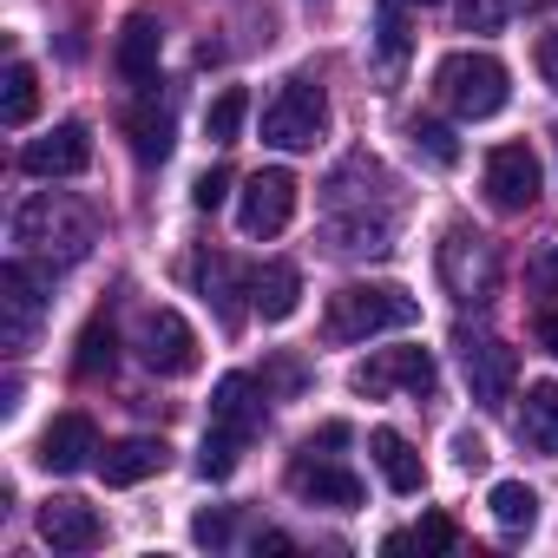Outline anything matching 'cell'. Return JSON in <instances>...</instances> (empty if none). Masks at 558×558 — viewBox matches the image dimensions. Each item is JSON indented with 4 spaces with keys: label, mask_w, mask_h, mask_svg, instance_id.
<instances>
[{
    "label": "cell",
    "mask_w": 558,
    "mask_h": 558,
    "mask_svg": "<svg viewBox=\"0 0 558 558\" xmlns=\"http://www.w3.org/2000/svg\"><path fill=\"white\" fill-rule=\"evenodd\" d=\"M14 243L27 256H53V263H80L93 243H99V217L93 204L66 197V191H34L21 210H14Z\"/></svg>",
    "instance_id": "cell-1"
},
{
    "label": "cell",
    "mask_w": 558,
    "mask_h": 558,
    "mask_svg": "<svg viewBox=\"0 0 558 558\" xmlns=\"http://www.w3.org/2000/svg\"><path fill=\"white\" fill-rule=\"evenodd\" d=\"M414 323H421V303L401 283H349L323 310V336L329 342H368L381 329H414Z\"/></svg>",
    "instance_id": "cell-2"
},
{
    "label": "cell",
    "mask_w": 558,
    "mask_h": 558,
    "mask_svg": "<svg viewBox=\"0 0 558 558\" xmlns=\"http://www.w3.org/2000/svg\"><path fill=\"white\" fill-rule=\"evenodd\" d=\"M434 93H440V106H447L453 119H493V112H506V99H512L506 66H499L493 53H447V60L434 66Z\"/></svg>",
    "instance_id": "cell-3"
},
{
    "label": "cell",
    "mask_w": 558,
    "mask_h": 558,
    "mask_svg": "<svg viewBox=\"0 0 558 558\" xmlns=\"http://www.w3.org/2000/svg\"><path fill=\"white\" fill-rule=\"evenodd\" d=\"M323 132H329V93L316 80H290L263 106V145L276 151H310Z\"/></svg>",
    "instance_id": "cell-4"
},
{
    "label": "cell",
    "mask_w": 558,
    "mask_h": 558,
    "mask_svg": "<svg viewBox=\"0 0 558 558\" xmlns=\"http://www.w3.org/2000/svg\"><path fill=\"white\" fill-rule=\"evenodd\" d=\"M440 283L453 290V303H493V290H499V250L480 230L453 223L440 236Z\"/></svg>",
    "instance_id": "cell-5"
},
{
    "label": "cell",
    "mask_w": 558,
    "mask_h": 558,
    "mask_svg": "<svg viewBox=\"0 0 558 558\" xmlns=\"http://www.w3.org/2000/svg\"><path fill=\"white\" fill-rule=\"evenodd\" d=\"M296 178L283 171V165H269V171H250L243 178V197H236V230L243 236H283L290 230V217H296Z\"/></svg>",
    "instance_id": "cell-6"
},
{
    "label": "cell",
    "mask_w": 558,
    "mask_h": 558,
    "mask_svg": "<svg viewBox=\"0 0 558 558\" xmlns=\"http://www.w3.org/2000/svg\"><path fill=\"white\" fill-rule=\"evenodd\" d=\"M434 381H440V368H434L427 349H381V355H368V362L349 375V388L368 395V401H388V395H434Z\"/></svg>",
    "instance_id": "cell-7"
},
{
    "label": "cell",
    "mask_w": 558,
    "mask_h": 558,
    "mask_svg": "<svg viewBox=\"0 0 558 558\" xmlns=\"http://www.w3.org/2000/svg\"><path fill=\"white\" fill-rule=\"evenodd\" d=\"M132 349H138V362H145L151 375H165V381H178V375L197 368V329H191L178 310H145Z\"/></svg>",
    "instance_id": "cell-8"
},
{
    "label": "cell",
    "mask_w": 558,
    "mask_h": 558,
    "mask_svg": "<svg viewBox=\"0 0 558 558\" xmlns=\"http://www.w3.org/2000/svg\"><path fill=\"white\" fill-rule=\"evenodd\" d=\"M460 368H466V395L486 414H499L512 401V388H519V355L499 336H460Z\"/></svg>",
    "instance_id": "cell-9"
},
{
    "label": "cell",
    "mask_w": 558,
    "mask_h": 558,
    "mask_svg": "<svg viewBox=\"0 0 558 558\" xmlns=\"http://www.w3.org/2000/svg\"><path fill=\"white\" fill-rule=\"evenodd\" d=\"M47 316V290H40V276L27 263H0V342H8V355H21L34 342Z\"/></svg>",
    "instance_id": "cell-10"
},
{
    "label": "cell",
    "mask_w": 558,
    "mask_h": 558,
    "mask_svg": "<svg viewBox=\"0 0 558 558\" xmlns=\"http://www.w3.org/2000/svg\"><path fill=\"white\" fill-rule=\"evenodd\" d=\"M93 165V132L80 125V119H66V125H53L47 138H27L21 145V171L27 178H80Z\"/></svg>",
    "instance_id": "cell-11"
},
{
    "label": "cell",
    "mask_w": 558,
    "mask_h": 558,
    "mask_svg": "<svg viewBox=\"0 0 558 558\" xmlns=\"http://www.w3.org/2000/svg\"><path fill=\"white\" fill-rule=\"evenodd\" d=\"M290 486H296V499H310V506H336V512H355V506H362V480H355L342 460H316V447H303V453L290 460Z\"/></svg>",
    "instance_id": "cell-12"
},
{
    "label": "cell",
    "mask_w": 558,
    "mask_h": 558,
    "mask_svg": "<svg viewBox=\"0 0 558 558\" xmlns=\"http://www.w3.org/2000/svg\"><path fill=\"white\" fill-rule=\"evenodd\" d=\"M191 276H197V290L204 303L217 310L223 329H243V296H250V269H236L223 250H197L191 256Z\"/></svg>",
    "instance_id": "cell-13"
},
{
    "label": "cell",
    "mask_w": 558,
    "mask_h": 558,
    "mask_svg": "<svg viewBox=\"0 0 558 558\" xmlns=\"http://www.w3.org/2000/svg\"><path fill=\"white\" fill-rule=\"evenodd\" d=\"M486 197L499 210H525L538 197V151L532 145H499L486 158Z\"/></svg>",
    "instance_id": "cell-14"
},
{
    "label": "cell",
    "mask_w": 558,
    "mask_h": 558,
    "mask_svg": "<svg viewBox=\"0 0 558 558\" xmlns=\"http://www.w3.org/2000/svg\"><path fill=\"white\" fill-rule=\"evenodd\" d=\"M263 388H256V375H223L217 388H210V427H223V434H236L243 447L263 434Z\"/></svg>",
    "instance_id": "cell-15"
},
{
    "label": "cell",
    "mask_w": 558,
    "mask_h": 558,
    "mask_svg": "<svg viewBox=\"0 0 558 558\" xmlns=\"http://www.w3.org/2000/svg\"><path fill=\"white\" fill-rule=\"evenodd\" d=\"M47 473H86L99 466V427L86 414H60L47 434H40V453H34Z\"/></svg>",
    "instance_id": "cell-16"
},
{
    "label": "cell",
    "mask_w": 558,
    "mask_h": 558,
    "mask_svg": "<svg viewBox=\"0 0 558 558\" xmlns=\"http://www.w3.org/2000/svg\"><path fill=\"white\" fill-rule=\"evenodd\" d=\"M40 538H47L53 551H93V545L106 538V519H99V506L60 493V499L40 506Z\"/></svg>",
    "instance_id": "cell-17"
},
{
    "label": "cell",
    "mask_w": 558,
    "mask_h": 558,
    "mask_svg": "<svg viewBox=\"0 0 558 558\" xmlns=\"http://www.w3.org/2000/svg\"><path fill=\"white\" fill-rule=\"evenodd\" d=\"M250 310L263 316V323H290L296 310H303V269L296 263H263V269H250Z\"/></svg>",
    "instance_id": "cell-18"
},
{
    "label": "cell",
    "mask_w": 558,
    "mask_h": 558,
    "mask_svg": "<svg viewBox=\"0 0 558 558\" xmlns=\"http://www.w3.org/2000/svg\"><path fill=\"white\" fill-rule=\"evenodd\" d=\"M158 53H165V27H158V14H132V21L119 27V47H112L119 73H125L132 86H151V80H158Z\"/></svg>",
    "instance_id": "cell-19"
},
{
    "label": "cell",
    "mask_w": 558,
    "mask_h": 558,
    "mask_svg": "<svg viewBox=\"0 0 558 558\" xmlns=\"http://www.w3.org/2000/svg\"><path fill=\"white\" fill-rule=\"evenodd\" d=\"M165 460H171V447H165V440L132 434V440H112V447L99 453V480H106V486H138V480L165 473Z\"/></svg>",
    "instance_id": "cell-20"
},
{
    "label": "cell",
    "mask_w": 558,
    "mask_h": 558,
    "mask_svg": "<svg viewBox=\"0 0 558 558\" xmlns=\"http://www.w3.org/2000/svg\"><path fill=\"white\" fill-rule=\"evenodd\" d=\"M329 250H342V256H388V210H329Z\"/></svg>",
    "instance_id": "cell-21"
},
{
    "label": "cell",
    "mask_w": 558,
    "mask_h": 558,
    "mask_svg": "<svg viewBox=\"0 0 558 558\" xmlns=\"http://www.w3.org/2000/svg\"><path fill=\"white\" fill-rule=\"evenodd\" d=\"M368 453H375V466H381V480H388V493H421L427 486V466H421V453L395 434V427H375L368 434Z\"/></svg>",
    "instance_id": "cell-22"
},
{
    "label": "cell",
    "mask_w": 558,
    "mask_h": 558,
    "mask_svg": "<svg viewBox=\"0 0 558 558\" xmlns=\"http://www.w3.org/2000/svg\"><path fill=\"white\" fill-rule=\"evenodd\" d=\"M519 440L545 460H558V381H532L519 408Z\"/></svg>",
    "instance_id": "cell-23"
},
{
    "label": "cell",
    "mask_w": 558,
    "mask_h": 558,
    "mask_svg": "<svg viewBox=\"0 0 558 558\" xmlns=\"http://www.w3.org/2000/svg\"><path fill=\"white\" fill-rule=\"evenodd\" d=\"M125 145H132L138 165H165V158H171V112H165L158 99L132 106V112H125Z\"/></svg>",
    "instance_id": "cell-24"
},
{
    "label": "cell",
    "mask_w": 558,
    "mask_h": 558,
    "mask_svg": "<svg viewBox=\"0 0 558 558\" xmlns=\"http://www.w3.org/2000/svg\"><path fill=\"white\" fill-rule=\"evenodd\" d=\"M34 106H40V73L27 66V60H14L8 66V80H0V125H27L34 119Z\"/></svg>",
    "instance_id": "cell-25"
},
{
    "label": "cell",
    "mask_w": 558,
    "mask_h": 558,
    "mask_svg": "<svg viewBox=\"0 0 558 558\" xmlns=\"http://www.w3.org/2000/svg\"><path fill=\"white\" fill-rule=\"evenodd\" d=\"M486 506H493V519H499L506 532H532V525H538V493H532L525 480H493Z\"/></svg>",
    "instance_id": "cell-26"
},
{
    "label": "cell",
    "mask_w": 558,
    "mask_h": 558,
    "mask_svg": "<svg viewBox=\"0 0 558 558\" xmlns=\"http://www.w3.org/2000/svg\"><path fill=\"white\" fill-rule=\"evenodd\" d=\"M243 119H250V93H243V86H223V93L204 106V138H210V145H236Z\"/></svg>",
    "instance_id": "cell-27"
},
{
    "label": "cell",
    "mask_w": 558,
    "mask_h": 558,
    "mask_svg": "<svg viewBox=\"0 0 558 558\" xmlns=\"http://www.w3.org/2000/svg\"><path fill=\"white\" fill-rule=\"evenodd\" d=\"M408 145H414L434 171H453V165H460V138H453L440 119H414V125H408Z\"/></svg>",
    "instance_id": "cell-28"
},
{
    "label": "cell",
    "mask_w": 558,
    "mask_h": 558,
    "mask_svg": "<svg viewBox=\"0 0 558 558\" xmlns=\"http://www.w3.org/2000/svg\"><path fill=\"white\" fill-rule=\"evenodd\" d=\"M375 47H381V66H388V73L408 60V21H401V0H381V14H375Z\"/></svg>",
    "instance_id": "cell-29"
},
{
    "label": "cell",
    "mask_w": 558,
    "mask_h": 558,
    "mask_svg": "<svg viewBox=\"0 0 558 558\" xmlns=\"http://www.w3.org/2000/svg\"><path fill=\"white\" fill-rule=\"evenodd\" d=\"M119 362V336H112V323H93L86 336H80V355H73V368L80 375H106Z\"/></svg>",
    "instance_id": "cell-30"
},
{
    "label": "cell",
    "mask_w": 558,
    "mask_h": 558,
    "mask_svg": "<svg viewBox=\"0 0 558 558\" xmlns=\"http://www.w3.org/2000/svg\"><path fill=\"white\" fill-rule=\"evenodd\" d=\"M236 460H243V440L223 434V427H210V434H204V453H197V473H204V480H230Z\"/></svg>",
    "instance_id": "cell-31"
},
{
    "label": "cell",
    "mask_w": 558,
    "mask_h": 558,
    "mask_svg": "<svg viewBox=\"0 0 558 558\" xmlns=\"http://www.w3.org/2000/svg\"><path fill=\"white\" fill-rule=\"evenodd\" d=\"M519 14V0H460V27L466 34H499Z\"/></svg>",
    "instance_id": "cell-32"
},
{
    "label": "cell",
    "mask_w": 558,
    "mask_h": 558,
    "mask_svg": "<svg viewBox=\"0 0 558 558\" xmlns=\"http://www.w3.org/2000/svg\"><path fill=\"white\" fill-rule=\"evenodd\" d=\"M414 545H421V551H453V545H460V532H453V519H447V512H427V519H421V532H414Z\"/></svg>",
    "instance_id": "cell-33"
},
{
    "label": "cell",
    "mask_w": 558,
    "mask_h": 558,
    "mask_svg": "<svg viewBox=\"0 0 558 558\" xmlns=\"http://www.w3.org/2000/svg\"><path fill=\"white\" fill-rule=\"evenodd\" d=\"M191 538H197V545H210V551H217V545H230V506L197 512V519H191Z\"/></svg>",
    "instance_id": "cell-34"
},
{
    "label": "cell",
    "mask_w": 558,
    "mask_h": 558,
    "mask_svg": "<svg viewBox=\"0 0 558 558\" xmlns=\"http://www.w3.org/2000/svg\"><path fill=\"white\" fill-rule=\"evenodd\" d=\"M525 276H532V290H545V296H558V236L525 263Z\"/></svg>",
    "instance_id": "cell-35"
},
{
    "label": "cell",
    "mask_w": 558,
    "mask_h": 558,
    "mask_svg": "<svg viewBox=\"0 0 558 558\" xmlns=\"http://www.w3.org/2000/svg\"><path fill=\"white\" fill-rule=\"evenodd\" d=\"M223 197H230V171H204V178L191 184V204H197V210H217Z\"/></svg>",
    "instance_id": "cell-36"
},
{
    "label": "cell",
    "mask_w": 558,
    "mask_h": 558,
    "mask_svg": "<svg viewBox=\"0 0 558 558\" xmlns=\"http://www.w3.org/2000/svg\"><path fill=\"white\" fill-rule=\"evenodd\" d=\"M538 80H545V86L558 93V27H551V34L538 40Z\"/></svg>",
    "instance_id": "cell-37"
},
{
    "label": "cell",
    "mask_w": 558,
    "mask_h": 558,
    "mask_svg": "<svg viewBox=\"0 0 558 558\" xmlns=\"http://www.w3.org/2000/svg\"><path fill=\"white\" fill-rule=\"evenodd\" d=\"M453 460H460V466H486V440H480V434H460V440H453Z\"/></svg>",
    "instance_id": "cell-38"
},
{
    "label": "cell",
    "mask_w": 558,
    "mask_h": 558,
    "mask_svg": "<svg viewBox=\"0 0 558 558\" xmlns=\"http://www.w3.org/2000/svg\"><path fill=\"white\" fill-rule=\"evenodd\" d=\"M342 440H349V421H329V427H323L310 447H342Z\"/></svg>",
    "instance_id": "cell-39"
},
{
    "label": "cell",
    "mask_w": 558,
    "mask_h": 558,
    "mask_svg": "<svg viewBox=\"0 0 558 558\" xmlns=\"http://www.w3.org/2000/svg\"><path fill=\"white\" fill-rule=\"evenodd\" d=\"M538 342L558 355V310H545V316H538Z\"/></svg>",
    "instance_id": "cell-40"
},
{
    "label": "cell",
    "mask_w": 558,
    "mask_h": 558,
    "mask_svg": "<svg viewBox=\"0 0 558 558\" xmlns=\"http://www.w3.org/2000/svg\"><path fill=\"white\" fill-rule=\"evenodd\" d=\"M256 551H296V545H290L283 532H256Z\"/></svg>",
    "instance_id": "cell-41"
},
{
    "label": "cell",
    "mask_w": 558,
    "mask_h": 558,
    "mask_svg": "<svg viewBox=\"0 0 558 558\" xmlns=\"http://www.w3.org/2000/svg\"><path fill=\"white\" fill-rule=\"evenodd\" d=\"M401 8H440V0H401Z\"/></svg>",
    "instance_id": "cell-42"
},
{
    "label": "cell",
    "mask_w": 558,
    "mask_h": 558,
    "mask_svg": "<svg viewBox=\"0 0 558 558\" xmlns=\"http://www.w3.org/2000/svg\"><path fill=\"white\" fill-rule=\"evenodd\" d=\"M551 138H558V132H551Z\"/></svg>",
    "instance_id": "cell-43"
}]
</instances>
